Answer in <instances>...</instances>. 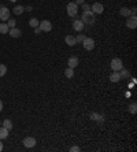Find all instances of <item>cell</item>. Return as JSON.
<instances>
[{
    "mask_svg": "<svg viewBox=\"0 0 137 152\" xmlns=\"http://www.w3.org/2000/svg\"><path fill=\"white\" fill-rule=\"evenodd\" d=\"M81 21L84 22V25H92L93 22H95V14L92 12V11H86L82 14V18H81Z\"/></svg>",
    "mask_w": 137,
    "mask_h": 152,
    "instance_id": "cell-1",
    "label": "cell"
},
{
    "mask_svg": "<svg viewBox=\"0 0 137 152\" xmlns=\"http://www.w3.org/2000/svg\"><path fill=\"white\" fill-rule=\"evenodd\" d=\"M0 19L1 21H8L10 19V11H8L7 7H4V6L0 7Z\"/></svg>",
    "mask_w": 137,
    "mask_h": 152,
    "instance_id": "cell-9",
    "label": "cell"
},
{
    "mask_svg": "<svg viewBox=\"0 0 137 152\" xmlns=\"http://www.w3.org/2000/svg\"><path fill=\"white\" fill-rule=\"evenodd\" d=\"M7 25H8V28H15V25H17V21H15V19H8V22H7Z\"/></svg>",
    "mask_w": 137,
    "mask_h": 152,
    "instance_id": "cell-26",
    "label": "cell"
},
{
    "mask_svg": "<svg viewBox=\"0 0 137 152\" xmlns=\"http://www.w3.org/2000/svg\"><path fill=\"white\" fill-rule=\"evenodd\" d=\"M39 26H40V29H41L42 32H51V30H52V23H51L49 21H47V19H44V21L40 22Z\"/></svg>",
    "mask_w": 137,
    "mask_h": 152,
    "instance_id": "cell-7",
    "label": "cell"
},
{
    "mask_svg": "<svg viewBox=\"0 0 137 152\" xmlns=\"http://www.w3.org/2000/svg\"><path fill=\"white\" fill-rule=\"evenodd\" d=\"M75 3H77V6H80V4H84L85 0H75Z\"/></svg>",
    "mask_w": 137,
    "mask_h": 152,
    "instance_id": "cell-31",
    "label": "cell"
},
{
    "mask_svg": "<svg viewBox=\"0 0 137 152\" xmlns=\"http://www.w3.org/2000/svg\"><path fill=\"white\" fill-rule=\"evenodd\" d=\"M119 14L122 15V17H126L127 18V17H130V10L127 7H122L119 10Z\"/></svg>",
    "mask_w": 137,
    "mask_h": 152,
    "instance_id": "cell-18",
    "label": "cell"
},
{
    "mask_svg": "<svg viewBox=\"0 0 137 152\" xmlns=\"http://www.w3.org/2000/svg\"><path fill=\"white\" fill-rule=\"evenodd\" d=\"M66 10H67V15H69V17H71V18H74L75 15L78 14V6H77V3H74V1L69 3V4H67V7H66Z\"/></svg>",
    "mask_w": 137,
    "mask_h": 152,
    "instance_id": "cell-2",
    "label": "cell"
},
{
    "mask_svg": "<svg viewBox=\"0 0 137 152\" xmlns=\"http://www.w3.org/2000/svg\"><path fill=\"white\" fill-rule=\"evenodd\" d=\"M8 34H10L11 37H14V39H18V37H21L22 32L19 30V29H17V28H11L10 30H8Z\"/></svg>",
    "mask_w": 137,
    "mask_h": 152,
    "instance_id": "cell-12",
    "label": "cell"
},
{
    "mask_svg": "<svg viewBox=\"0 0 137 152\" xmlns=\"http://www.w3.org/2000/svg\"><path fill=\"white\" fill-rule=\"evenodd\" d=\"M78 63H80V60H78L77 56H70L69 60H67V66L71 69H75L78 66Z\"/></svg>",
    "mask_w": 137,
    "mask_h": 152,
    "instance_id": "cell-11",
    "label": "cell"
},
{
    "mask_svg": "<svg viewBox=\"0 0 137 152\" xmlns=\"http://www.w3.org/2000/svg\"><path fill=\"white\" fill-rule=\"evenodd\" d=\"M1 151H3V142L0 141V152H1Z\"/></svg>",
    "mask_w": 137,
    "mask_h": 152,
    "instance_id": "cell-33",
    "label": "cell"
},
{
    "mask_svg": "<svg viewBox=\"0 0 137 152\" xmlns=\"http://www.w3.org/2000/svg\"><path fill=\"white\" fill-rule=\"evenodd\" d=\"M91 11L93 12V14L100 15V14H103V11H104V6L100 4V3H95V4H92L91 6Z\"/></svg>",
    "mask_w": 137,
    "mask_h": 152,
    "instance_id": "cell-5",
    "label": "cell"
},
{
    "mask_svg": "<svg viewBox=\"0 0 137 152\" xmlns=\"http://www.w3.org/2000/svg\"><path fill=\"white\" fill-rule=\"evenodd\" d=\"M6 73H7V67H6L4 64L0 63V77H3V75H6Z\"/></svg>",
    "mask_w": 137,
    "mask_h": 152,
    "instance_id": "cell-24",
    "label": "cell"
},
{
    "mask_svg": "<svg viewBox=\"0 0 137 152\" xmlns=\"http://www.w3.org/2000/svg\"><path fill=\"white\" fill-rule=\"evenodd\" d=\"M3 127H6V129H8V130H11V129H12V122H11L10 119H4L3 121Z\"/></svg>",
    "mask_w": 137,
    "mask_h": 152,
    "instance_id": "cell-20",
    "label": "cell"
},
{
    "mask_svg": "<svg viewBox=\"0 0 137 152\" xmlns=\"http://www.w3.org/2000/svg\"><path fill=\"white\" fill-rule=\"evenodd\" d=\"M70 151H71V152H80L81 148H80V147H77V145H73V147L70 148Z\"/></svg>",
    "mask_w": 137,
    "mask_h": 152,
    "instance_id": "cell-29",
    "label": "cell"
},
{
    "mask_svg": "<svg viewBox=\"0 0 137 152\" xmlns=\"http://www.w3.org/2000/svg\"><path fill=\"white\" fill-rule=\"evenodd\" d=\"M8 133H10V130L8 129H6V127L0 126V140H4V138L8 137Z\"/></svg>",
    "mask_w": 137,
    "mask_h": 152,
    "instance_id": "cell-16",
    "label": "cell"
},
{
    "mask_svg": "<svg viewBox=\"0 0 137 152\" xmlns=\"http://www.w3.org/2000/svg\"><path fill=\"white\" fill-rule=\"evenodd\" d=\"M39 23H40V21L37 19V18H32V19L29 21V26H30V28H37Z\"/></svg>",
    "mask_w": 137,
    "mask_h": 152,
    "instance_id": "cell-19",
    "label": "cell"
},
{
    "mask_svg": "<svg viewBox=\"0 0 137 152\" xmlns=\"http://www.w3.org/2000/svg\"><path fill=\"white\" fill-rule=\"evenodd\" d=\"M110 66H111L113 71H121L123 69V63L119 58H114V59L111 60V64H110Z\"/></svg>",
    "mask_w": 137,
    "mask_h": 152,
    "instance_id": "cell-4",
    "label": "cell"
},
{
    "mask_svg": "<svg viewBox=\"0 0 137 152\" xmlns=\"http://www.w3.org/2000/svg\"><path fill=\"white\" fill-rule=\"evenodd\" d=\"M81 6H82V10H84V12H86V11H91V6H89V4L84 3V4H81Z\"/></svg>",
    "mask_w": 137,
    "mask_h": 152,
    "instance_id": "cell-27",
    "label": "cell"
},
{
    "mask_svg": "<svg viewBox=\"0 0 137 152\" xmlns=\"http://www.w3.org/2000/svg\"><path fill=\"white\" fill-rule=\"evenodd\" d=\"M110 81L111 82H119L121 81V74H119V71H113L111 74H110Z\"/></svg>",
    "mask_w": 137,
    "mask_h": 152,
    "instance_id": "cell-13",
    "label": "cell"
},
{
    "mask_svg": "<svg viewBox=\"0 0 137 152\" xmlns=\"http://www.w3.org/2000/svg\"><path fill=\"white\" fill-rule=\"evenodd\" d=\"M119 74H121V78H129L130 77L129 70H126V69H122V70L119 71Z\"/></svg>",
    "mask_w": 137,
    "mask_h": 152,
    "instance_id": "cell-23",
    "label": "cell"
},
{
    "mask_svg": "<svg viewBox=\"0 0 137 152\" xmlns=\"http://www.w3.org/2000/svg\"><path fill=\"white\" fill-rule=\"evenodd\" d=\"M10 1H12V3H15V1H17V0H10Z\"/></svg>",
    "mask_w": 137,
    "mask_h": 152,
    "instance_id": "cell-34",
    "label": "cell"
},
{
    "mask_svg": "<svg viewBox=\"0 0 137 152\" xmlns=\"http://www.w3.org/2000/svg\"><path fill=\"white\" fill-rule=\"evenodd\" d=\"M91 119L95 121V122H97V124H103L104 118H103V115H100V114H97V113H92L91 114Z\"/></svg>",
    "mask_w": 137,
    "mask_h": 152,
    "instance_id": "cell-14",
    "label": "cell"
},
{
    "mask_svg": "<svg viewBox=\"0 0 137 152\" xmlns=\"http://www.w3.org/2000/svg\"><path fill=\"white\" fill-rule=\"evenodd\" d=\"M64 75H66L67 78H71L74 75V69H71V67H67L66 70H64Z\"/></svg>",
    "mask_w": 137,
    "mask_h": 152,
    "instance_id": "cell-21",
    "label": "cell"
},
{
    "mask_svg": "<svg viewBox=\"0 0 137 152\" xmlns=\"http://www.w3.org/2000/svg\"><path fill=\"white\" fill-rule=\"evenodd\" d=\"M8 30H10V28H8L7 23H0V33L1 34H7Z\"/></svg>",
    "mask_w": 137,
    "mask_h": 152,
    "instance_id": "cell-17",
    "label": "cell"
},
{
    "mask_svg": "<svg viewBox=\"0 0 137 152\" xmlns=\"http://www.w3.org/2000/svg\"><path fill=\"white\" fill-rule=\"evenodd\" d=\"M73 29L75 32H82L84 30V22L81 21V19H75L73 22Z\"/></svg>",
    "mask_w": 137,
    "mask_h": 152,
    "instance_id": "cell-10",
    "label": "cell"
},
{
    "mask_svg": "<svg viewBox=\"0 0 137 152\" xmlns=\"http://www.w3.org/2000/svg\"><path fill=\"white\" fill-rule=\"evenodd\" d=\"M23 11H25V7H23V6H17V7L14 8V12H15L17 15L23 14Z\"/></svg>",
    "mask_w": 137,
    "mask_h": 152,
    "instance_id": "cell-22",
    "label": "cell"
},
{
    "mask_svg": "<svg viewBox=\"0 0 137 152\" xmlns=\"http://www.w3.org/2000/svg\"><path fill=\"white\" fill-rule=\"evenodd\" d=\"M42 32V30H41V29H40V26H37V28H34V33H36V34H40V33H41Z\"/></svg>",
    "mask_w": 137,
    "mask_h": 152,
    "instance_id": "cell-30",
    "label": "cell"
},
{
    "mask_svg": "<svg viewBox=\"0 0 137 152\" xmlns=\"http://www.w3.org/2000/svg\"><path fill=\"white\" fill-rule=\"evenodd\" d=\"M82 45H84V48L86 51H92L93 48H95L96 42L93 39H91V37H85L84 40H82Z\"/></svg>",
    "mask_w": 137,
    "mask_h": 152,
    "instance_id": "cell-3",
    "label": "cell"
},
{
    "mask_svg": "<svg viewBox=\"0 0 137 152\" xmlns=\"http://www.w3.org/2000/svg\"><path fill=\"white\" fill-rule=\"evenodd\" d=\"M126 26L129 29H136L137 28V17L136 15H130V17H127Z\"/></svg>",
    "mask_w": 137,
    "mask_h": 152,
    "instance_id": "cell-8",
    "label": "cell"
},
{
    "mask_svg": "<svg viewBox=\"0 0 137 152\" xmlns=\"http://www.w3.org/2000/svg\"><path fill=\"white\" fill-rule=\"evenodd\" d=\"M1 111H3V102L0 100V113H1Z\"/></svg>",
    "mask_w": 137,
    "mask_h": 152,
    "instance_id": "cell-32",
    "label": "cell"
},
{
    "mask_svg": "<svg viewBox=\"0 0 137 152\" xmlns=\"http://www.w3.org/2000/svg\"><path fill=\"white\" fill-rule=\"evenodd\" d=\"M84 39H85L84 34H78L77 37H75V41H77V42H82V40H84Z\"/></svg>",
    "mask_w": 137,
    "mask_h": 152,
    "instance_id": "cell-28",
    "label": "cell"
},
{
    "mask_svg": "<svg viewBox=\"0 0 137 152\" xmlns=\"http://www.w3.org/2000/svg\"><path fill=\"white\" fill-rule=\"evenodd\" d=\"M64 41H66V44H67L69 47H74L75 44H77V41H75V37H74V36H71V34L66 36V39H64Z\"/></svg>",
    "mask_w": 137,
    "mask_h": 152,
    "instance_id": "cell-15",
    "label": "cell"
},
{
    "mask_svg": "<svg viewBox=\"0 0 137 152\" xmlns=\"http://www.w3.org/2000/svg\"><path fill=\"white\" fill-rule=\"evenodd\" d=\"M22 142H23V147H25V148H33V147L37 144V141H36L34 137H25Z\"/></svg>",
    "mask_w": 137,
    "mask_h": 152,
    "instance_id": "cell-6",
    "label": "cell"
},
{
    "mask_svg": "<svg viewBox=\"0 0 137 152\" xmlns=\"http://www.w3.org/2000/svg\"><path fill=\"white\" fill-rule=\"evenodd\" d=\"M129 111L132 114H136V111H137V106H136V103H132L129 106Z\"/></svg>",
    "mask_w": 137,
    "mask_h": 152,
    "instance_id": "cell-25",
    "label": "cell"
}]
</instances>
